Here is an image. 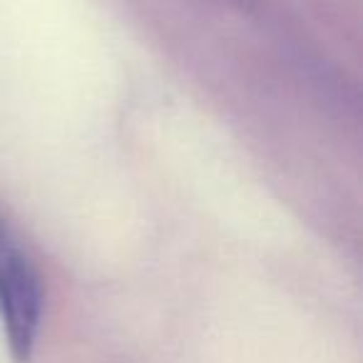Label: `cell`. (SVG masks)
Returning <instances> with one entry per match:
<instances>
[{
	"label": "cell",
	"mask_w": 363,
	"mask_h": 363,
	"mask_svg": "<svg viewBox=\"0 0 363 363\" xmlns=\"http://www.w3.org/2000/svg\"><path fill=\"white\" fill-rule=\"evenodd\" d=\"M45 291L38 267L0 214V326L16 363L33 358L43 323Z\"/></svg>",
	"instance_id": "obj_1"
}]
</instances>
